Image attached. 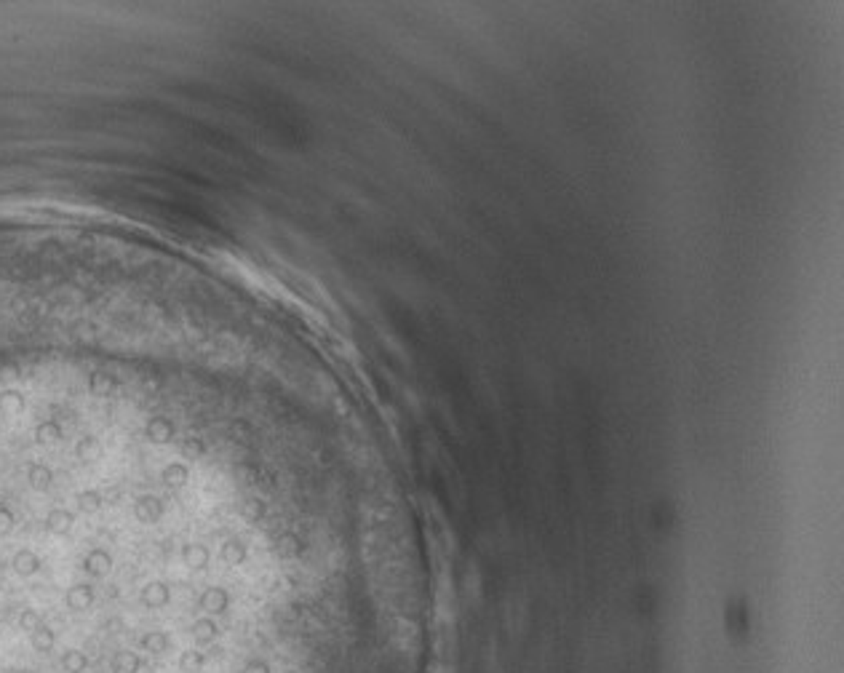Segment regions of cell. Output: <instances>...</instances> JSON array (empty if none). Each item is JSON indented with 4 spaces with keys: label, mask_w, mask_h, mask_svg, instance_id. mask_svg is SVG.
<instances>
[{
    "label": "cell",
    "mask_w": 844,
    "mask_h": 673,
    "mask_svg": "<svg viewBox=\"0 0 844 673\" xmlns=\"http://www.w3.org/2000/svg\"><path fill=\"white\" fill-rule=\"evenodd\" d=\"M217 636H219V622L211 615H201L198 620L192 622V638L198 644H211Z\"/></svg>",
    "instance_id": "6da1fadb"
},
{
    "label": "cell",
    "mask_w": 844,
    "mask_h": 673,
    "mask_svg": "<svg viewBox=\"0 0 844 673\" xmlns=\"http://www.w3.org/2000/svg\"><path fill=\"white\" fill-rule=\"evenodd\" d=\"M139 665L142 660L134 649H118L116 655H113V660H110L113 673H139Z\"/></svg>",
    "instance_id": "7a4b0ae2"
},
{
    "label": "cell",
    "mask_w": 844,
    "mask_h": 673,
    "mask_svg": "<svg viewBox=\"0 0 844 673\" xmlns=\"http://www.w3.org/2000/svg\"><path fill=\"white\" fill-rule=\"evenodd\" d=\"M59 665H62L64 673H86L89 671V657H86V652H80V649H64L62 657H59Z\"/></svg>",
    "instance_id": "3957f363"
},
{
    "label": "cell",
    "mask_w": 844,
    "mask_h": 673,
    "mask_svg": "<svg viewBox=\"0 0 844 673\" xmlns=\"http://www.w3.org/2000/svg\"><path fill=\"white\" fill-rule=\"evenodd\" d=\"M139 644H142V649H144V652L163 655V652H168V644H171V641H168L166 631H147V634L142 636Z\"/></svg>",
    "instance_id": "277c9868"
},
{
    "label": "cell",
    "mask_w": 844,
    "mask_h": 673,
    "mask_svg": "<svg viewBox=\"0 0 844 673\" xmlns=\"http://www.w3.org/2000/svg\"><path fill=\"white\" fill-rule=\"evenodd\" d=\"M180 668L182 673H198L204 668V652H198V649H187V652H182L180 655Z\"/></svg>",
    "instance_id": "5b68a950"
},
{
    "label": "cell",
    "mask_w": 844,
    "mask_h": 673,
    "mask_svg": "<svg viewBox=\"0 0 844 673\" xmlns=\"http://www.w3.org/2000/svg\"><path fill=\"white\" fill-rule=\"evenodd\" d=\"M243 673H268V665H265L262 660H254L243 668Z\"/></svg>",
    "instance_id": "8992f818"
}]
</instances>
